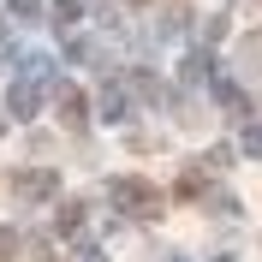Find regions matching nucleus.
Here are the masks:
<instances>
[{
  "instance_id": "1",
  "label": "nucleus",
  "mask_w": 262,
  "mask_h": 262,
  "mask_svg": "<svg viewBox=\"0 0 262 262\" xmlns=\"http://www.w3.org/2000/svg\"><path fill=\"white\" fill-rule=\"evenodd\" d=\"M114 203L131 209V214H155V209H161L155 185H143V179H114Z\"/></svg>"
},
{
  "instance_id": "2",
  "label": "nucleus",
  "mask_w": 262,
  "mask_h": 262,
  "mask_svg": "<svg viewBox=\"0 0 262 262\" xmlns=\"http://www.w3.org/2000/svg\"><path fill=\"white\" fill-rule=\"evenodd\" d=\"M12 191H24V196H48V191H54V173H18Z\"/></svg>"
},
{
  "instance_id": "3",
  "label": "nucleus",
  "mask_w": 262,
  "mask_h": 262,
  "mask_svg": "<svg viewBox=\"0 0 262 262\" xmlns=\"http://www.w3.org/2000/svg\"><path fill=\"white\" fill-rule=\"evenodd\" d=\"M60 114H66V125H83V101H78V90H60Z\"/></svg>"
},
{
  "instance_id": "4",
  "label": "nucleus",
  "mask_w": 262,
  "mask_h": 262,
  "mask_svg": "<svg viewBox=\"0 0 262 262\" xmlns=\"http://www.w3.org/2000/svg\"><path fill=\"white\" fill-rule=\"evenodd\" d=\"M12 107H18V119L36 107V90H30V83H18V90H12Z\"/></svg>"
},
{
  "instance_id": "5",
  "label": "nucleus",
  "mask_w": 262,
  "mask_h": 262,
  "mask_svg": "<svg viewBox=\"0 0 262 262\" xmlns=\"http://www.w3.org/2000/svg\"><path fill=\"white\" fill-rule=\"evenodd\" d=\"M12 250H18V238H12L6 227H0V262H12Z\"/></svg>"
},
{
  "instance_id": "6",
  "label": "nucleus",
  "mask_w": 262,
  "mask_h": 262,
  "mask_svg": "<svg viewBox=\"0 0 262 262\" xmlns=\"http://www.w3.org/2000/svg\"><path fill=\"white\" fill-rule=\"evenodd\" d=\"M250 149H256V155H262V125H256V131H250Z\"/></svg>"
},
{
  "instance_id": "7",
  "label": "nucleus",
  "mask_w": 262,
  "mask_h": 262,
  "mask_svg": "<svg viewBox=\"0 0 262 262\" xmlns=\"http://www.w3.org/2000/svg\"><path fill=\"white\" fill-rule=\"evenodd\" d=\"M12 6H18V12H36V0H12Z\"/></svg>"
}]
</instances>
